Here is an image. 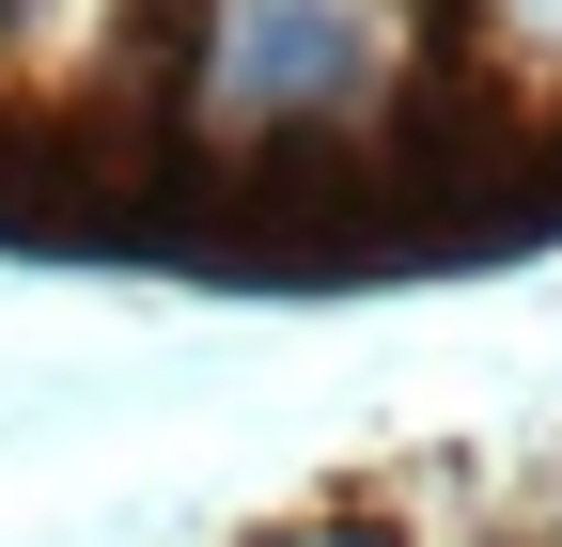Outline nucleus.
<instances>
[{
    "instance_id": "1",
    "label": "nucleus",
    "mask_w": 562,
    "mask_h": 547,
    "mask_svg": "<svg viewBox=\"0 0 562 547\" xmlns=\"http://www.w3.org/2000/svg\"><path fill=\"white\" fill-rule=\"evenodd\" d=\"M360 63H375V47H360V0H235L220 94H235V110H328Z\"/></svg>"
},
{
    "instance_id": "2",
    "label": "nucleus",
    "mask_w": 562,
    "mask_h": 547,
    "mask_svg": "<svg viewBox=\"0 0 562 547\" xmlns=\"http://www.w3.org/2000/svg\"><path fill=\"white\" fill-rule=\"evenodd\" d=\"M547 547H562V516H547Z\"/></svg>"
}]
</instances>
